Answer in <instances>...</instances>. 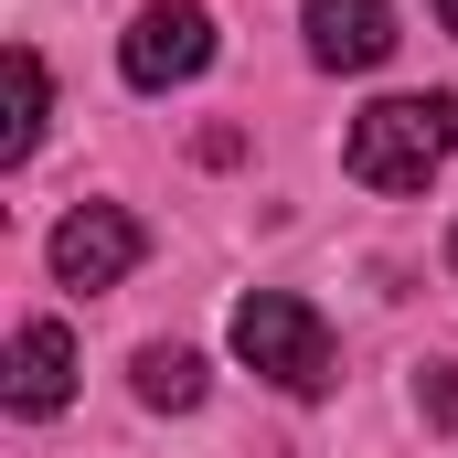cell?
<instances>
[{
	"label": "cell",
	"instance_id": "obj_6",
	"mask_svg": "<svg viewBox=\"0 0 458 458\" xmlns=\"http://www.w3.org/2000/svg\"><path fill=\"white\" fill-rule=\"evenodd\" d=\"M299 21H310V64L331 75H373L394 54V0H310Z\"/></svg>",
	"mask_w": 458,
	"mask_h": 458
},
{
	"label": "cell",
	"instance_id": "obj_10",
	"mask_svg": "<svg viewBox=\"0 0 458 458\" xmlns=\"http://www.w3.org/2000/svg\"><path fill=\"white\" fill-rule=\"evenodd\" d=\"M437 21H448V32H458V0H437Z\"/></svg>",
	"mask_w": 458,
	"mask_h": 458
},
{
	"label": "cell",
	"instance_id": "obj_1",
	"mask_svg": "<svg viewBox=\"0 0 458 458\" xmlns=\"http://www.w3.org/2000/svg\"><path fill=\"white\" fill-rule=\"evenodd\" d=\"M458 149V97H384L352 117L342 160L362 192H427V171Z\"/></svg>",
	"mask_w": 458,
	"mask_h": 458
},
{
	"label": "cell",
	"instance_id": "obj_11",
	"mask_svg": "<svg viewBox=\"0 0 458 458\" xmlns=\"http://www.w3.org/2000/svg\"><path fill=\"white\" fill-rule=\"evenodd\" d=\"M448 267H458V234H448Z\"/></svg>",
	"mask_w": 458,
	"mask_h": 458
},
{
	"label": "cell",
	"instance_id": "obj_2",
	"mask_svg": "<svg viewBox=\"0 0 458 458\" xmlns=\"http://www.w3.org/2000/svg\"><path fill=\"white\" fill-rule=\"evenodd\" d=\"M234 362L267 373V384L299 394V405L342 384V352H331V331H320V310L288 299V288H245V299H234Z\"/></svg>",
	"mask_w": 458,
	"mask_h": 458
},
{
	"label": "cell",
	"instance_id": "obj_3",
	"mask_svg": "<svg viewBox=\"0 0 458 458\" xmlns=\"http://www.w3.org/2000/svg\"><path fill=\"white\" fill-rule=\"evenodd\" d=\"M214 64V11L203 0H149L128 32H117V75L139 86V97H171V86H192Z\"/></svg>",
	"mask_w": 458,
	"mask_h": 458
},
{
	"label": "cell",
	"instance_id": "obj_8",
	"mask_svg": "<svg viewBox=\"0 0 458 458\" xmlns=\"http://www.w3.org/2000/svg\"><path fill=\"white\" fill-rule=\"evenodd\" d=\"M139 405H160V416H192V405H203V352L149 342V352H139Z\"/></svg>",
	"mask_w": 458,
	"mask_h": 458
},
{
	"label": "cell",
	"instance_id": "obj_5",
	"mask_svg": "<svg viewBox=\"0 0 458 458\" xmlns=\"http://www.w3.org/2000/svg\"><path fill=\"white\" fill-rule=\"evenodd\" d=\"M0 394H11V416H64V394H75V331L64 320H21Z\"/></svg>",
	"mask_w": 458,
	"mask_h": 458
},
{
	"label": "cell",
	"instance_id": "obj_7",
	"mask_svg": "<svg viewBox=\"0 0 458 458\" xmlns=\"http://www.w3.org/2000/svg\"><path fill=\"white\" fill-rule=\"evenodd\" d=\"M0 75H11V117H0V160L21 171V160L43 149V117H54V86H43V54H32V43H11V64H0Z\"/></svg>",
	"mask_w": 458,
	"mask_h": 458
},
{
	"label": "cell",
	"instance_id": "obj_4",
	"mask_svg": "<svg viewBox=\"0 0 458 458\" xmlns=\"http://www.w3.org/2000/svg\"><path fill=\"white\" fill-rule=\"evenodd\" d=\"M43 256H54V277H64V288H86V299H97V288H117V277L149 256V234H139L128 203H75V214L54 225Z\"/></svg>",
	"mask_w": 458,
	"mask_h": 458
},
{
	"label": "cell",
	"instance_id": "obj_9",
	"mask_svg": "<svg viewBox=\"0 0 458 458\" xmlns=\"http://www.w3.org/2000/svg\"><path fill=\"white\" fill-rule=\"evenodd\" d=\"M416 416L427 427H458V362H427L416 373Z\"/></svg>",
	"mask_w": 458,
	"mask_h": 458
}]
</instances>
